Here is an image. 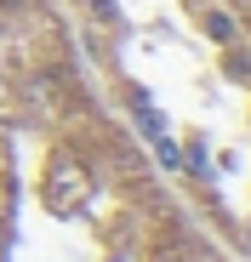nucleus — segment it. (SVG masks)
<instances>
[{
  "label": "nucleus",
  "instance_id": "1",
  "mask_svg": "<svg viewBox=\"0 0 251 262\" xmlns=\"http://www.w3.org/2000/svg\"><path fill=\"white\" fill-rule=\"evenodd\" d=\"M205 34H212V40H234V23L223 12H212V17H205Z\"/></svg>",
  "mask_w": 251,
  "mask_h": 262
}]
</instances>
